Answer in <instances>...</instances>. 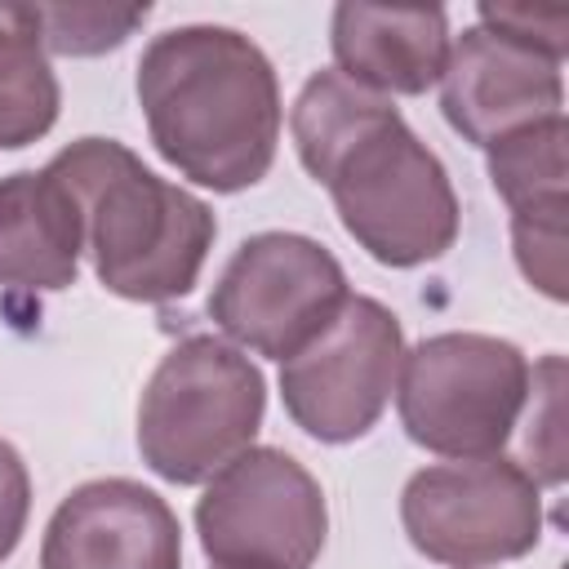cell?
I'll return each instance as SVG.
<instances>
[{"label":"cell","mask_w":569,"mask_h":569,"mask_svg":"<svg viewBox=\"0 0 569 569\" xmlns=\"http://www.w3.org/2000/svg\"><path fill=\"white\" fill-rule=\"evenodd\" d=\"M302 169L329 191L342 231L382 267H422L453 249L462 209L440 156L391 98L333 67L311 71L289 107Z\"/></svg>","instance_id":"6da1fadb"},{"label":"cell","mask_w":569,"mask_h":569,"mask_svg":"<svg viewBox=\"0 0 569 569\" xmlns=\"http://www.w3.org/2000/svg\"><path fill=\"white\" fill-rule=\"evenodd\" d=\"M133 89L151 147L187 182L236 196L276 164L284 124L280 80L244 31L187 22L151 36Z\"/></svg>","instance_id":"7a4b0ae2"},{"label":"cell","mask_w":569,"mask_h":569,"mask_svg":"<svg viewBox=\"0 0 569 569\" xmlns=\"http://www.w3.org/2000/svg\"><path fill=\"white\" fill-rule=\"evenodd\" d=\"M84 222V253L107 293L124 302L187 298L218 240L213 209L151 173L116 138H76L49 164Z\"/></svg>","instance_id":"3957f363"},{"label":"cell","mask_w":569,"mask_h":569,"mask_svg":"<svg viewBox=\"0 0 569 569\" xmlns=\"http://www.w3.org/2000/svg\"><path fill=\"white\" fill-rule=\"evenodd\" d=\"M262 418V369L227 338L191 333L142 382L138 453L169 485H204L258 440Z\"/></svg>","instance_id":"277c9868"},{"label":"cell","mask_w":569,"mask_h":569,"mask_svg":"<svg viewBox=\"0 0 569 569\" xmlns=\"http://www.w3.org/2000/svg\"><path fill=\"white\" fill-rule=\"evenodd\" d=\"M529 356L498 333L445 329L405 347L396 378V413L413 445L440 458L502 453L525 400Z\"/></svg>","instance_id":"5b68a950"},{"label":"cell","mask_w":569,"mask_h":569,"mask_svg":"<svg viewBox=\"0 0 569 569\" xmlns=\"http://www.w3.org/2000/svg\"><path fill=\"white\" fill-rule=\"evenodd\" d=\"M400 525L431 565L489 569L538 547L542 489L507 453L436 462L405 480Z\"/></svg>","instance_id":"8992f818"},{"label":"cell","mask_w":569,"mask_h":569,"mask_svg":"<svg viewBox=\"0 0 569 569\" xmlns=\"http://www.w3.org/2000/svg\"><path fill=\"white\" fill-rule=\"evenodd\" d=\"M196 533L213 569H311L329 507L320 480L276 445H249L196 498Z\"/></svg>","instance_id":"52a82bcc"},{"label":"cell","mask_w":569,"mask_h":569,"mask_svg":"<svg viewBox=\"0 0 569 569\" xmlns=\"http://www.w3.org/2000/svg\"><path fill=\"white\" fill-rule=\"evenodd\" d=\"M351 298L342 262L302 231H258L236 244L209 289V320L231 347L289 360Z\"/></svg>","instance_id":"ba28073f"},{"label":"cell","mask_w":569,"mask_h":569,"mask_svg":"<svg viewBox=\"0 0 569 569\" xmlns=\"http://www.w3.org/2000/svg\"><path fill=\"white\" fill-rule=\"evenodd\" d=\"M405 329L369 293H351L338 316L289 360H280V400L298 431L320 445L369 436L396 391Z\"/></svg>","instance_id":"9c48e42d"},{"label":"cell","mask_w":569,"mask_h":569,"mask_svg":"<svg viewBox=\"0 0 569 569\" xmlns=\"http://www.w3.org/2000/svg\"><path fill=\"white\" fill-rule=\"evenodd\" d=\"M40 569H182L178 511L129 476L84 480L53 507Z\"/></svg>","instance_id":"30bf717a"},{"label":"cell","mask_w":569,"mask_h":569,"mask_svg":"<svg viewBox=\"0 0 569 569\" xmlns=\"http://www.w3.org/2000/svg\"><path fill=\"white\" fill-rule=\"evenodd\" d=\"M565 62L498 36L489 27H467L449 44L440 71V111L449 129L471 147H493L498 138L565 111Z\"/></svg>","instance_id":"8fae6325"},{"label":"cell","mask_w":569,"mask_h":569,"mask_svg":"<svg viewBox=\"0 0 569 569\" xmlns=\"http://www.w3.org/2000/svg\"><path fill=\"white\" fill-rule=\"evenodd\" d=\"M449 44V13L436 4L396 9L342 0L329 18L333 71L382 98H418L440 84Z\"/></svg>","instance_id":"7c38bea8"},{"label":"cell","mask_w":569,"mask_h":569,"mask_svg":"<svg viewBox=\"0 0 569 569\" xmlns=\"http://www.w3.org/2000/svg\"><path fill=\"white\" fill-rule=\"evenodd\" d=\"M80 204L58 173L18 169L0 178V289H71L80 276Z\"/></svg>","instance_id":"4fadbf2b"},{"label":"cell","mask_w":569,"mask_h":569,"mask_svg":"<svg viewBox=\"0 0 569 569\" xmlns=\"http://www.w3.org/2000/svg\"><path fill=\"white\" fill-rule=\"evenodd\" d=\"M485 173L511 218H569V124L565 111L485 147Z\"/></svg>","instance_id":"5bb4252c"},{"label":"cell","mask_w":569,"mask_h":569,"mask_svg":"<svg viewBox=\"0 0 569 569\" xmlns=\"http://www.w3.org/2000/svg\"><path fill=\"white\" fill-rule=\"evenodd\" d=\"M62 107L31 4H0V151L40 142Z\"/></svg>","instance_id":"9a60e30c"},{"label":"cell","mask_w":569,"mask_h":569,"mask_svg":"<svg viewBox=\"0 0 569 569\" xmlns=\"http://www.w3.org/2000/svg\"><path fill=\"white\" fill-rule=\"evenodd\" d=\"M44 53L98 58L120 49L147 18L151 4H31Z\"/></svg>","instance_id":"2e32d148"},{"label":"cell","mask_w":569,"mask_h":569,"mask_svg":"<svg viewBox=\"0 0 569 569\" xmlns=\"http://www.w3.org/2000/svg\"><path fill=\"white\" fill-rule=\"evenodd\" d=\"M529 391L542 413L533 409L520 467L538 485H565V356H542V365H533L529 373Z\"/></svg>","instance_id":"e0dca14e"},{"label":"cell","mask_w":569,"mask_h":569,"mask_svg":"<svg viewBox=\"0 0 569 569\" xmlns=\"http://www.w3.org/2000/svg\"><path fill=\"white\" fill-rule=\"evenodd\" d=\"M520 276L551 302H565V218H511Z\"/></svg>","instance_id":"ac0fdd59"},{"label":"cell","mask_w":569,"mask_h":569,"mask_svg":"<svg viewBox=\"0 0 569 569\" xmlns=\"http://www.w3.org/2000/svg\"><path fill=\"white\" fill-rule=\"evenodd\" d=\"M480 27L511 36L538 53H547L551 62H565L569 49V9H520V4H480Z\"/></svg>","instance_id":"d6986e66"},{"label":"cell","mask_w":569,"mask_h":569,"mask_svg":"<svg viewBox=\"0 0 569 569\" xmlns=\"http://www.w3.org/2000/svg\"><path fill=\"white\" fill-rule=\"evenodd\" d=\"M31 516V471L22 453L0 436V565L18 551Z\"/></svg>","instance_id":"ffe728a7"}]
</instances>
